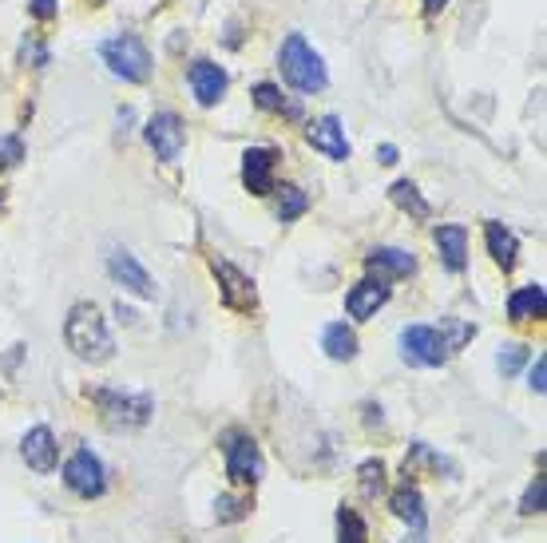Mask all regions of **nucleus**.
<instances>
[{
  "mask_svg": "<svg viewBox=\"0 0 547 543\" xmlns=\"http://www.w3.org/2000/svg\"><path fill=\"white\" fill-rule=\"evenodd\" d=\"M64 341H68V349L80 361H92V365H104V361H111V353H115V337H111L104 314L92 302L72 306V314L64 322Z\"/></svg>",
  "mask_w": 547,
  "mask_h": 543,
  "instance_id": "1",
  "label": "nucleus"
},
{
  "mask_svg": "<svg viewBox=\"0 0 547 543\" xmlns=\"http://www.w3.org/2000/svg\"><path fill=\"white\" fill-rule=\"evenodd\" d=\"M278 64H282V80H286L294 92H302V96H314V92H322L329 84L326 60L306 44L302 32H290V36L282 40Z\"/></svg>",
  "mask_w": 547,
  "mask_h": 543,
  "instance_id": "2",
  "label": "nucleus"
},
{
  "mask_svg": "<svg viewBox=\"0 0 547 543\" xmlns=\"http://www.w3.org/2000/svg\"><path fill=\"white\" fill-rule=\"evenodd\" d=\"M92 401L100 405V417L111 429H143L155 413V401L139 389H123V385H104L92 393Z\"/></svg>",
  "mask_w": 547,
  "mask_h": 543,
  "instance_id": "3",
  "label": "nucleus"
},
{
  "mask_svg": "<svg viewBox=\"0 0 547 543\" xmlns=\"http://www.w3.org/2000/svg\"><path fill=\"white\" fill-rule=\"evenodd\" d=\"M100 60L111 68V76L127 84H143L151 76V52L139 36H111L100 44Z\"/></svg>",
  "mask_w": 547,
  "mask_h": 543,
  "instance_id": "4",
  "label": "nucleus"
},
{
  "mask_svg": "<svg viewBox=\"0 0 547 543\" xmlns=\"http://www.w3.org/2000/svg\"><path fill=\"white\" fill-rule=\"evenodd\" d=\"M222 460H226V476L230 484L238 488H254L266 472L262 464V452H258V440L250 433H226L222 436Z\"/></svg>",
  "mask_w": 547,
  "mask_h": 543,
  "instance_id": "5",
  "label": "nucleus"
},
{
  "mask_svg": "<svg viewBox=\"0 0 547 543\" xmlns=\"http://www.w3.org/2000/svg\"><path fill=\"white\" fill-rule=\"evenodd\" d=\"M401 353L405 361L421 365V369H437L448 361V341L444 329L437 326H405L401 329Z\"/></svg>",
  "mask_w": 547,
  "mask_h": 543,
  "instance_id": "6",
  "label": "nucleus"
},
{
  "mask_svg": "<svg viewBox=\"0 0 547 543\" xmlns=\"http://www.w3.org/2000/svg\"><path fill=\"white\" fill-rule=\"evenodd\" d=\"M143 135H147L155 159H163V163H179L183 143H187V131H183V119H179L175 111H155V115L147 119V131H143Z\"/></svg>",
  "mask_w": 547,
  "mask_h": 543,
  "instance_id": "7",
  "label": "nucleus"
},
{
  "mask_svg": "<svg viewBox=\"0 0 547 543\" xmlns=\"http://www.w3.org/2000/svg\"><path fill=\"white\" fill-rule=\"evenodd\" d=\"M64 484H68L76 496H84V500H96V496H104V488H108V476H104V464H100V456H92V448H80V452H72V460L64 464Z\"/></svg>",
  "mask_w": 547,
  "mask_h": 543,
  "instance_id": "8",
  "label": "nucleus"
},
{
  "mask_svg": "<svg viewBox=\"0 0 547 543\" xmlns=\"http://www.w3.org/2000/svg\"><path fill=\"white\" fill-rule=\"evenodd\" d=\"M211 270H215V278H219L222 302H226L230 310L250 314V310L258 306V290H254V278H250V274H242V270H238L234 262H226V258H211Z\"/></svg>",
  "mask_w": 547,
  "mask_h": 543,
  "instance_id": "9",
  "label": "nucleus"
},
{
  "mask_svg": "<svg viewBox=\"0 0 547 543\" xmlns=\"http://www.w3.org/2000/svg\"><path fill=\"white\" fill-rule=\"evenodd\" d=\"M108 274L127 294H135V298H155V282H151V274L143 270V262H139L131 250H111Z\"/></svg>",
  "mask_w": 547,
  "mask_h": 543,
  "instance_id": "10",
  "label": "nucleus"
},
{
  "mask_svg": "<svg viewBox=\"0 0 547 543\" xmlns=\"http://www.w3.org/2000/svg\"><path fill=\"white\" fill-rule=\"evenodd\" d=\"M385 302H389L385 278H361V282L345 294V314H349L353 322H369Z\"/></svg>",
  "mask_w": 547,
  "mask_h": 543,
  "instance_id": "11",
  "label": "nucleus"
},
{
  "mask_svg": "<svg viewBox=\"0 0 547 543\" xmlns=\"http://www.w3.org/2000/svg\"><path fill=\"white\" fill-rule=\"evenodd\" d=\"M306 139H310L314 151H322V155L333 159V163H345V159H349V139H345V127H341L337 115H322V119H314L310 131H306Z\"/></svg>",
  "mask_w": 547,
  "mask_h": 543,
  "instance_id": "12",
  "label": "nucleus"
},
{
  "mask_svg": "<svg viewBox=\"0 0 547 543\" xmlns=\"http://www.w3.org/2000/svg\"><path fill=\"white\" fill-rule=\"evenodd\" d=\"M242 183L250 195H270L274 191V151L250 147L242 155Z\"/></svg>",
  "mask_w": 547,
  "mask_h": 543,
  "instance_id": "13",
  "label": "nucleus"
},
{
  "mask_svg": "<svg viewBox=\"0 0 547 543\" xmlns=\"http://www.w3.org/2000/svg\"><path fill=\"white\" fill-rule=\"evenodd\" d=\"M191 92L203 108H215L222 100V92H226V72L211 60H195L191 64Z\"/></svg>",
  "mask_w": 547,
  "mask_h": 543,
  "instance_id": "14",
  "label": "nucleus"
},
{
  "mask_svg": "<svg viewBox=\"0 0 547 543\" xmlns=\"http://www.w3.org/2000/svg\"><path fill=\"white\" fill-rule=\"evenodd\" d=\"M20 456H24V464L32 468V472H52L56 468V436H52V429H32V433L20 440Z\"/></svg>",
  "mask_w": 547,
  "mask_h": 543,
  "instance_id": "15",
  "label": "nucleus"
},
{
  "mask_svg": "<svg viewBox=\"0 0 547 543\" xmlns=\"http://www.w3.org/2000/svg\"><path fill=\"white\" fill-rule=\"evenodd\" d=\"M433 242H437V250H440V262H444L452 274H460V270L468 266V230H464V226H456V222L437 226Z\"/></svg>",
  "mask_w": 547,
  "mask_h": 543,
  "instance_id": "16",
  "label": "nucleus"
},
{
  "mask_svg": "<svg viewBox=\"0 0 547 543\" xmlns=\"http://www.w3.org/2000/svg\"><path fill=\"white\" fill-rule=\"evenodd\" d=\"M365 266H369L377 278H409V274L417 270V258H413L409 250H397V246H377V250L365 258Z\"/></svg>",
  "mask_w": 547,
  "mask_h": 543,
  "instance_id": "17",
  "label": "nucleus"
},
{
  "mask_svg": "<svg viewBox=\"0 0 547 543\" xmlns=\"http://www.w3.org/2000/svg\"><path fill=\"white\" fill-rule=\"evenodd\" d=\"M484 238H488V254H492V262H496L500 270H512L516 258H520V238H516L504 222H488V226H484Z\"/></svg>",
  "mask_w": 547,
  "mask_h": 543,
  "instance_id": "18",
  "label": "nucleus"
},
{
  "mask_svg": "<svg viewBox=\"0 0 547 543\" xmlns=\"http://www.w3.org/2000/svg\"><path fill=\"white\" fill-rule=\"evenodd\" d=\"M544 310H547V290L540 282H532V286H524V290H516V294L508 298V318H512V322L544 318Z\"/></svg>",
  "mask_w": 547,
  "mask_h": 543,
  "instance_id": "19",
  "label": "nucleus"
},
{
  "mask_svg": "<svg viewBox=\"0 0 547 543\" xmlns=\"http://www.w3.org/2000/svg\"><path fill=\"white\" fill-rule=\"evenodd\" d=\"M389 504H393V516H397V520H405L413 532H425V504H421V492H417V488L401 484V488L389 496Z\"/></svg>",
  "mask_w": 547,
  "mask_h": 543,
  "instance_id": "20",
  "label": "nucleus"
},
{
  "mask_svg": "<svg viewBox=\"0 0 547 543\" xmlns=\"http://www.w3.org/2000/svg\"><path fill=\"white\" fill-rule=\"evenodd\" d=\"M322 349L333 361H353L357 357V333L345 326V322H329L322 329Z\"/></svg>",
  "mask_w": 547,
  "mask_h": 543,
  "instance_id": "21",
  "label": "nucleus"
},
{
  "mask_svg": "<svg viewBox=\"0 0 547 543\" xmlns=\"http://www.w3.org/2000/svg\"><path fill=\"white\" fill-rule=\"evenodd\" d=\"M389 199L401 207V211H409L413 218H429L433 215V207L421 199V191H417V183H409V179H401V183H393V191H389Z\"/></svg>",
  "mask_w": 547,
  "mask_h": 543,
  "instance_id": "22",
  "label": "nucleus"
},
{
  "mask_svg": "<svg viewBox=\"0 0 547 543\" xmlns=\"http://www.w3.org/2000/svg\"><path fill=\"white\" fill-rule=\"evenodd\" d=\"M337 543H369V528L353 508L337 512Z\"/></svg>",
  "mask_w": 547,
  "mask_h": 543,
  "instance_id": "23",
  "label": "nucleus"
},
{
  "mask_svg": "<svg viewBox=\"0 0 547 543\" xmlns=\"http://www.w3.org/2000/svg\"><path fill=\"white\" fill-rule=\"evenodd\" d=\"M254 104L262 111H274V115H298V108L282 96L278 84H258V88H254Z\"/></svg>",
  "mask_w": 547,
  "mask_h": 543,
  "instance_id": "24",
  "label": "nucleus"
},
{
  "mask_svg": "<svg viewBox=\"0 0 547 543\" xmlns=\"http://www.w3.org/2000/svg\"><path fill=\"white\" fill-rule=\"evenodd\" d=\"M421 468H433V472H440L444 468V460H440L437 452L425 444V440H417L413 448H409V456H405V476H417Z\"/></svg>",
  "mask_w": 547,
  "mask_h": 543,
  "instance_id": "25",
  "label": "nucleus"
},
{
  "mask_svg": "<svg viewBox=\"0 0 547 543\" xmlns=\"http://www.w3.org/2000/svg\"><path fill=\"white\" fill-rule=\"evenodd\" d=\"M306 207H310L306 191H298V187H282V199H278V222H294V218H302L306 215Z\"/></svg>",
  "mask_w": 547,
  "mask_h": 543,
  "instance_id": "26",
  "label": "nucleus"
},
{
  "mask_svg": "<svg viewBox=\"0 0 547 543\" xmlns=\"http://www.w3.org/2000/svg\"><path fill=\"white\" fill-rule=\"evenodd\" d=\"M215 516H219V524L246 520V516H250V500H246V496H219V504H215Z\"/></svg>",
  "mask_w": 547,
  "mask_h": 543,
  "instance_id": "27",
  "label": "nucleus"
},
{
  "mask_svg": "<svg viewBox=\"0 0 547 543\" xmlns=\"http://www.w3.org/2000/svg\"><path fill=\"white\" fill-rule=\"evenodd\" d=\"M381 488H385V464L381 460H365L361 464V492L373 500Z\"/></svg>",
  "mask_w": 547,
  "mask_h": 543,
  "instance_id": "28",
  "label": "nucleus"
},
{
  "mask_svg": "<svg viewBox=\"0 0 547 543\" xmlns=\"http://www.w3.org/2000/svg\"><path fill=\"white\" fill-rule=\"evenodd\" d=\"M524 357H528V345H504V349L496 353V369H500L504 377H512V373L524 365Z\"/></svg>",
  "mask_w": 547,
  "mask_h": 543,
  "instance_id": "29",
  "label": "nucleus"
},
{
  "mask_svg": "<svg viewBox=\"0 0 547 543\" xmlns=\"http://www.w3.org/2000/svg\"><path fill=\"white\" fill-rule=\"evenodd\" d=\"M544 492H547L544 476H536V484L524 492V504H520V512H524V516H540V512H544Z\"/></svg>",
  "mask_w": 547,
  "mask_h": 543,
  "instance_id": "30",
  "label": "nucleus"
},
{
  "mask_svg": "<svg viewBox=\"0 0 547 543\" xmlns=\"http://www.w3.org/2000/svg\"><path fill=\"white\" fill-rule=\"evenodd\" d=\"M20 159H24L20 135H0V167H16Z\"/></svg>",
  "mask_w": 547,
  "mask_h": 543,
  "instance_id": "31",
  "label": "nucleus"
},
{
  "mask_svg": "<svg viewBox=\"0 0 547 543\" xmlns=\"http://www.w3.org/2000/svg\"><path fill=\"white\" fill-rule=\"evenodd\" d=\"M528 385H532L536 393H544V389H547V357H544V353L536 357V365H532V381H528Z\"/></svg>",
  "mask_w": 547,
  "mask_h": 543,
  "instance_id": "32",
  "label": "nucleus"
},
{
  "mask_svg": "<svg viewBox=\"0 0 547 543\" xmlns=\"http://www.w3.org/2000/svg\"><path fill=\"white\" fill-rule=\"evenodd\" d=\"M28 8H32V16H36V20H52V16L60 12V0H32Z\"/></svg>",
  "mask_w": 547,
  "mask_h": 543,
  "instance_id": "33",
  "label": "nucleus"
},
{
  "mask_svg": "<svg viewBox=\"0 0 547 543\" xmlns=\"http://www.w3.org/2000/svg\"><path fill=\"white\" fill-rule=\"evenodd\" d=\"M24 60H36V68H40V64H48V52L40 44H32V48L24 44Z\"/></svg>",
  "mask_w": 547,
  "mask_h": 543,
  "instance_id": "34",
  "label": "nucleus"
},
{
  "mask_svg": "<svg viewBox=\"0 0 547 543\" xmlns=\"http://www.w3.org/2000/svg\"><path fill=\"white\" fill-rule=\"evenodd\" d=\"M377 159H381L385 167H389V163H397V147H393V143H385V147L377 151Z\"/></svg>",
  "mask_w": 547,
  "mask_h": 543,
  "instance_id": "35",
  "label": "nucleus"
},
{
  "mask_svg": "<svg viewBox=\"0 0 547 543\" xmlns=\"http://www.w3.org/2000/svg\"><path fill=\"white\" fill-rule=\"evenodd\" d=\"M444 4H448V0H425V8H429V12H440Z\"/></svg>",
  "mask_w": 547,
  "mask_h": 543,
  "instance_id": "36",
  "label": "nucleus"
},
{
  "mask_svg": "<svg viewBox=\"0 0 547 543\" xmlns=\"http://www.w3.org/2000/svg\"><path fill=\"white\" fill-rule=\"evenodd\" d=\"M401 543H429V540H425V536H421V532H413V536H409V540H401Z\"/></svg>",
  "mask_w": 547,
  "mask_h": 543,
  "instance_id": "37",
  "label": "nucleus"
},
{
  "mask_svg": "<svg viewBox=\"0 0 547 543\" xmlns=\"http://www.w3.org/2000/svg\"><path fill=\"white\" fill-rule=\"evenodd\" d=\"M92 4H108V0H92Z\"/></svg>",
  "mask_w": 547,
  "mask_h": 543,
  "instance_id": "38",
  "label": "nucleus"
}]
</instances>
